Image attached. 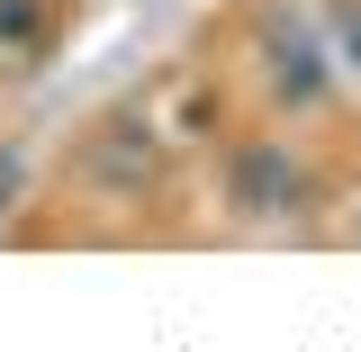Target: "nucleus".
I'll return each instance as SVG.
<instances>
[{"label": "nucleus", "instance_id": "f257e3e1", "mask_svg": "<svg viewBox=\"0 0 361 352\" xmlns=\"http://www.w3.org/2000/svg\"><path fill=\"white\" fill-rule=\"evenodd\" d=\"M226 208L244 226H289L316 208V172L289 154V145H271V135H253V145H235L226 154Z\"/></svg>", "mask_w": 361, "mask_h": 352}, {"label": "nucleus", "instance_id": "f03ea898", "mask_svg": "<svg viewBox=\"0 0 361 352\" xmlns=\"http://www.w3.org/2000/svg\"><path fill=\"white\" fill-rule=\"evenodd\" d=\"M262 82L280 90L289 109H316V99L334 90V73H325L316 37H298V28H280V18H271V28H262Z\"/></svg>", "mask_w": 361, "mask_h": 352}, {"label": "nucleus", "instance_id": "7ed1b4c3", "mask_svg": "<svg viewBox=\"0 0 361 352\" xmlns=\"http://www.w3.org/2000/svg\"><path fill=\"white\" fill-rule=\"evenodd\" d=\"M45 37H54V9L45 0H0V63L9 73H27L45 54Z\"/></svg>", "mask_w": 361, "mask_h": 352}, {"label": "nucleus", "instance_id": "20e7f679", "mask_svg": "<svg viewBox=\"0 0 361 352\" xmlns=\"http://www.w3.org/2000/svg\"><path fill=\"white\" fill-rule=\"evenodd\" d=\"M325 28H334V63L361 82V0H334V18H325Z\"/></svg>", "mask_w": 361, "mask_h": 352}, {"label": "nucleus", "instance_id": "39448f33", "mask_svg": "<svg viewBox=\"0 0 361 352\" xmlns=\"http://www.w3.org/2000/svg\"><path fill=\"white\" fill-rule=\"evenodd\" d=\"M18 190H27V163H18V154H0V208H9Z\"/></svg>", "mask_w": 361, "mask_h": 352}]
</instances>
